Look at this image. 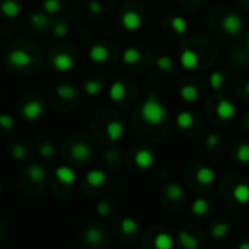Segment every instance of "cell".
<instances>
[{"instance_id":"cell-12","label":"cell","mask_w":249,"mask_h":249,"mask_svg":"<svg viewBox=\"0 0 249 249\" xmlns=\"http://www.w3.org/2000/svg\"><path fill=\"white\" fill-rule=\"evenodd\" d=\"M104 133L109 143H117L123 139L125 133V125L123 120H120L118 117H112L108 118L107 123H104Z\"/></svg>"},{"instance_id":"cell-19","label":"cell","mask_w":249,"mask_h":249,"mask_svg":"<svg viewBox=\"0 0 249 249\" xmlns=\"http://www.w3.org/2000/svg\"><path fill=\"white\" fill-rule=\"evenodd\" d=\"M104 238H107V235L101 225H89L83 232V241L90 247H99V244L104 242Z\"/></svg>"},{"instance_id":"cell-27","label":"cell","mask_w":249,"mask_h":249,"mask_svg":"<svg viewBox=\"0 0 249 249\" xmlns=\"http://www.w3.org/2000/svg\"><path fill=\"white\" fill-rule=\"evenodd\" d=\"M178 241H179L181 247H182L184 249L200 248V242H198V239H197L194 235H191L188 231H185V229H182V231L178 233Z\"/></svg>"},{"instance_id":"cell-48","label":"cell","mask_w":249,"mask_h":249,"mask_svg":"<svg viewBox=\"0 0 249 249\" xmlns=\"http://www.w3.org/2000/svg\"><path fill=\"white\" fill-rule=\"evenodd\" d=\"M0 239H1V233H0Z\"/></svg>"},{"instance_id":"cell-20","label":"cell","mask_w":249,"mask_h":249,"mask_svg":"<svg viewBox=\"0 0 249 249\" xmlns=\"http://www.w3.org/2000/svg\"><path fill=\"white\" fill-rule=\"evenodd\" d=\"M216 114L220 120H232L236 117V105L226 98H219V102L216 105Z\"/></svg>"},{"instance_id":"cell-21","label":"cell","mask_w":249,"mask_h":249,"mask_svg":"<svg viewBox=\"0 0 249 249\" xmlns=\"http://www.w3.org/2000/svg\"><path fill=\"white\" fill-rule=\"evenodd\" d=\"M25 175L32 184H44L47 181V171L39 163H31L25 168Z\"/></svg>"},{"instance_id":"cell-43","label":"cell","mask_w":249,"mask_h":249,"mask_svg":"<svg viewBox=\"0 0 249 249\" xmlns=\"http://www.w3.org/2000/svg\"><path fill=\"white\" fill-rule=\"evenodd\" d=\"M96 213L99 217H108L111 214V203L109 201H99L96 204Z\"/></svg>"},{"instance_id":"cell-40","label":"cell","mask_w":249,"mask_h":249,"mask_svg":"<svg viewBox=\"0 0 249 249\" xmlns=\"http://www.w3.org/2000/svg\"><path fill=\"white\" fill-rule=\"evenodd\" d=\"M15 128V118L7 112H0V130L9 133Z\"/></svg>"},{"instance_id":"cell-15","label":"cell","mask_w":249,"mask_h":249,"mask_svg":"<svg viewBox=\"0 0 249 249\" xmlns=\"http://www.w3.org/2000/svg\"><path fill=\"white\" fill-rule=\"evenodd\" d=\"M222 26H223L225 32H228L231 35H238L244 29V19L238 13L229 12L225 15V18L222 20Z\"/></svg>"},{"instance_id":"cell-46","label":"cell","mask_w":249,"mask_h":249,"mask_svg":"<svg viewBox=\"0 0 249 249\" xmlns=\"http://www.w3.org/2000/svg\"><path fill=\"white\" fill-rule=\"evenodd\" d=\"M245 92H247V93L249 95V80H248V83L245 85Z\"/></svg>"},{"instance_id":"cell-36","label":"cell","mask_w":249,"mask_h":249,"mask_svg":"<svg viewBox=\"0 0 249 249\" xmlns=\"http://www.w3.org/2000/svg\"><path fill=\"white\" fill-rule=\"evenodd\" d=\"M165 194L171 201H181L184 198V188L178 182H171L165 188Z\"/></svg>"},{"instance_id":"cell-24","label":"cell","mask_w":249,"mask_h":249,"mask_svg":"<svg viewBox=\"0 0 249 249\" xmlns=\"http://www.w3.org/2000/svg\"><path fill=\"white\" fill-rule=\"evenodd\" d=\"M82 12L88 20H95L104 13V4L101 0H86L82 6Z\"/></svg>"},{"instance_id":"cell-33","label":"cell","mask_w":249,"mask_h":249,"mask_svg":"<svg viewBox=\"0 0 249 249\" xmlns=\"http://www.w3.org/2000/svg\"><path fill=\"white\" fill-rule=\"evenodd\" d=\"M179 96L185 102H194L198 99V89L191 83H185L179 88Z\"/></svg>"},{"instance_id":"cell-23","label":"cell","mask_w":249,"mask_h":249,"mask_svg":"<svg viewBox=\"0 0 249 249\" xmlns=\"http://www.w3.org/2000/svg\"><path fill=\"white\" fill-rule=\"evenodd\" d=\"M107 178L108 177H107V172L105 171H102V169H90L85 175V182L90 188L99 190V188H102L105 185Z\"/></svg>"},{"instance_id":"cell-8","label":"cell","mask_w":249,"mask_h":249,"mask_svg":"<svg viewBox=\"0 0 249 249\" xmlns=\"http://www.w3.org/2000/svg\"><path fill=\"white\" fill-rule=\"evenodd\" d=\"M51 22H53V18L48 16L41 9L32 10L28 15V19H26V25H28L29 31L34 32V34H38V35H45V34L48 35Z\"/></svg>"},{"instance_id":"cell-14","label":"cell","mask_w":249,"mask_h":249,"mask_svg":"<svg viewBox=\"0 0 249 249\" xmlns=\"http://www.w3.org/2000/svg\"><path fill=\"white\" fill-rule=\"evenodd\" d=\"M22 0H0V15L6 20H15L22 15Z\"/></svg>"},{"instance_id":"cell-49","label":"cell","mask_w":249,"mask_h":249,"mask_svg":"<svg viewBox=\"0 0 249 249\" xmlns=\"http://www.w3.org/2000/svg\"><path fill=\"white\" fill-rule=\"evenodd\" d=\"M247 1H248V3H249V0H247Z\"/></svg>"},{"instance_id":"cell-39","label":"cell","mask_w":249,"mask_h":249,"mask_svg":"<svg viewBox=\"0 0 249 249\" xmlns=\"http://www.w3.org/2000/svg\"><path fill=\"white\" fill-rule=\"evenodd\" d=\"M155 66L160 70V71H171L174 69V60L169 55H159L155 60Z\"/></svg>"},{"instance_id":"cell-32","label":"cell","mask_w":249,"mask_h":249,"mask_svg":"<svg viewBox=\"0 0 249 249\" xmlns=\"http://www.w3.org/2000/svg\"><path fill=\"white\" fill-rule=\"evenodd\" d=\"M233 198L239 204H248L249 203V184L239 182L233 188Z\"/></svg>"},{"instance_id":"cell-26","label":"cell","mask_w":249,"mask_h":249,"mask_svg":"<svg viewBox=\"0 0 249 249\" xmlns=\"http://www.w3.org/2000/svg\"><path fill=\"white\" fill-rule=\"evenodd\" d=\"M9 155L12 159L20 162V160H25L28 156H29V150H28V144L25 142H13L10 143L9 146Z\"/></svg>"},{"instance_id":"cell-29","label":"cell","mask_w":249,"mask_h":249,"mask_svg":"<svg viewBox=\"0 0 249 249\" xmlns=\"http://www.w3.org/2000/svg\"><path fill=\"white\" fill-rule=\"evenodd\" d=\"M55 144H54V142L53 140H42L41 143H39V146H38V153H39V156H41V159H44V160H51L53 158H54V155H55Z\"/></svg>"},{"instance_id":"cell-35","label":"cell","mask_w":249,"mask_h":249,"mask_svg":"<svg viewBox=\"0 0 249 249\" xmlns=\"http://www.w3.org/2000/svg\"><path fill=\"white\" fill-rule=\"evenodd\" d=\"M216 179V172L210 166H201L197 171V181L203 185H210Z\"/></svg>"},{"instance_id":"cell-34","label":"cell","mask_w":249,"mask_h":249,"mask_svg":"<svg viewBox=\"0 0 249 249\" xmlns=\"http://www.w3.org/2000/svg\"><path fill=\"white\" fill-rule=\"evenodd\" d=\"M175 123L179 130H190L194 124V115L190 111H181V112H178Z\"/></svg>"},{"instance_id":"cell-47","label":"cell","mask_w":249,"mask_h":249,"mask_svg":"<svg viewBox=\"0 0 249 249\" xmlns=\"http://www.w3.org/2000/svg\"><path fill=\"white\" fill-rule=\"evenodd\" d=\"M247 42H248V44H249V32H248V34H247Z\"/></svg>"},{"instance_id":"cell-9","label":"cell","mask_w":249,"mask_h":249,"mask_svg":"<svg viewBox=\"0 0 249 249\" xmlns=\"http://www.w3.org/2000/svg\"><path fill=\"white\" fill-rule=\"evenodd\" d=\"M130 95V82L125 77H117L108 88V98L117 105H123Z\"/></svg>"},{"instance_id":"cell-31","label":"cell","mask_w":249,"mask_h":249,"mask_svg":"<svg viewBox=\"0 0 249 249\" xmlns=\"http://www.w3.org/2000/svg\"><path fill=\"white\" fill-rule=\"evenodd\" d=\"M118 228L127 236L136 235L139 232V223L133 217H124V219H121L120 223H118Z\"/></svg>"},{"instance_id":"cell-38","label":"cell","mask_w":249,"mask_h":249,"mask_svg":"<svg viewBox=\"0 0 249 249\" xmlns=\"http://www.w3.org/2000/svg\"><path fill=\"white\" fill-rule=\"evenodd\" d=\"M209 210H210V203L206 198H197L191 204V212L196 216H204L209 213Z\"/></svg>"},{"instance_id":"cell-1","label":"cell","mask_w":249,"mask_h":249,"mask_svg":"<svg viewBox=\"0 0 249 249\" xmlns=\"http://www.w3.org/2000/svg\"><path fill=\"white\" fill-rule=\"evenodd\" d=\"M4 67L16 76H28L38 71L44 63L39 47L29 39L12 42L3 54Z\"/></svg>"},{"instance_id":"cell-5","label":"cell","mask_w":249,"mask_h":249,"mask_svg":"<svg viewBox=\"0 0 249 249\" xmlns=\"http://www.w3.org/2000/svg\"><path fill=\"white\" fill-rule=\"evenodd\" d=\"M47 112L45 101L38 93H26L19 102V114L28 123H36L44 118Z\"/></svg>"},{"instance_id":"cell-10","label":"cell","mask_w":249,"mask_h":249,"mask_svg":"<svg viewBox=\"0 0 249 249\" xmlns=\"http://www.w3.org/2000/svg\"><path fill=\"white\" fill-rule=\"evenodd\" d=\"M95 153V149L92 147V143L88 142L86 139H79V140H74L71 144H70V155H71V159L79 162V163H86L88 160L92 159Z\"/></svg>"},{"instance_id":"cell-11","label":"cell","mask_w":249,"mask_h":249,"mask_svg":"<svg viewBox=\"0 0 249 249\" xmlns=\"http://www.w3.org/2000/svg\"><path fill=\"white\" fill-rule=\"evenodd\" d=\"M107 88V77L96 73V74H90L88 77L83 79L82 82V90L85 95L90 96V98H95V96H99L104 89Z\"/></svg>"},{"instance_id":"cell-7","label":"cell","mask_w":249,"mask_h":249,"mask_svg":"<svg viewBox=\"0 0 249 249\" xmlns=\"http://www.w3.org/2000/svg\"><path fill=\"white\" fill-rule=\"evenodd\" d=\"M118 20H120V25L123 26V29L128 31V32H136L143 26L144 16H143V12L139 7L124 6L121 9V12H120Z\"/></svg>"},{"instance_id":"cell-28","label":"cell","mask_w":249,"mask_h":249,"mask_svg":"<svg viewBox=\"0 0 249 249\" xmlns=\"http://www.w3.org/2000/svg\"><path fill=\"white\" fill-rule=\"evenodd\" d=\"M169 25L172 31L178 35H185L188 32V22L184 16L181 15H174L169 18Z\"/></svg>"},{"instance_id":"cell-45","label":"cell","mask_w":249,"mask_h":249,"mask_svg":"<svg viewBox=\"0 0 249 249\" xmlns=\"http://www.w3.org/2000/svg\"><path fill=\"white\" fill-rule=\"evenodd\" d=\"M238 249H249V241H244V242H241L239 244V247Z\"/></svg>"},{"instance_id":"cell-3","label":"cell","mask_w":249,"mask_h":249,"mask_svg":"<svg viewBox=\"0 0 249 249\" xmlns=\"http://www.w3.org/2000/svg\"><path fill=\"white\" fill-rule=\"evenodd\" d=\"M80 98L79 88L71 82L57 83L51 90V102L60 111L71 109Z\"/></svg>"},{"instance_id":"cell-44","label":"cell","mask_w":249,"mask_h":249,"mask_svg":"<svg viewBox=\"0 0 249 249\" xmlns=\"http://www.w3.org/2000/svg\"><path fill=\"white\" fill-rule=\"evenodd\" d=\"M219 142H220V139H219V134L217 133H210L207 136V139H206V144H207L209 149H214L219 144Z\"/></svg>"},{"instance_id":"cell-13","label":"cell","mask_w":249,"mask_h":249,"mask_svg":"<svg viewBox=\"0 0 249 249\" xmlns=\"http://www.w3.org/2000/svg\"><path fill=\"white\" fill-rule=\"evenodd\" d=\"M146 60L144 51L140 45H130L121 54V61L128 67H139Z\"/></svg>"},{"instance_id":"cell-41","label":"cell","mask_w":249,"mask_h":249,"mask_svg":"<svg viewBox=\"0 0 249 249\" xmlns=\"http://www.w3.org/2000/svg\"><path fill=\"white\" fill-rule=\"evenodd\" d=\"M235 159L242 163V165H248L249 163V144H241L238 149H236V153H235Z\"/></svg>"},{"instance_id":"cell-22","label":"cell","mask_w":249,"mask_h":249,"mask_svg":"<svg viewBox=\"0 0 249 249\" xmlns=\"http://www.w3.org/2000/svg\"><path fill=\"white\" fill-rule=\"evenodd\" d=\"M179 61H181V66L185 70H196L200 66V57H198V54L193 48H188V47H185L181 51Z\"/></svg>"},{"instance_id":"cell-4","label":"cell","mask_w":249,"mask_h":249,"mask_svg":"<svg viewBox=\"0 0 249 249\" xmlns=\"http://www.w3.org/2000/svg\"><path fill=\"white\" fill-rule=\"evenodd\" d=\"M140 117L147 125H160L168 118V109L162 104V101L155 95L150 93L143 104L140 105Z\"/></svg>"},{"instance_id":"cell-6","label":"cell","mask_w":249,"mask_h":249,"mask_svg":"<svg viewBox=\"0 0 249 249\" xmlns=\"http://www.w3.org/2000/svg\"><path fill=\"white\" fill-rule=\"evenodd\" d=\"M88 55L89 60L96 66H111L117 60L118 51L114 42L108 39H101L90 44Z\"/></svg>"},{"instance_id":"cell-42","label":"cell","mask_w":249,"mask_h":249,"mask_svg":"<svg viewBox=\"0 0 249 249\" xmlns=\"http://www.w3.org/2000/svg\"><path fill=\"white\" fill-rule=\"evenodd\" d=\"M223 82H225V74H223L222 71H213V73L210 74V77H209V85H210V88L214 89V90L220 89L222 85H223Z\"/></svg>"},{"instance_id":"cell-16","label":"cell","mask_w":249,"mask_h":249,"mask_svg":"<svg viewBox=\"0 0 249 249\" xmlns=\"http://www.w3.org/2000/svg\"><path fill=\"white\" fill-rule=\"evenodd\" d=\"M69 31H70V23L67 22V19L63 18V16H57V18H53L48 35L53 39H58L60 41V39L67 36Z\"/></svg>"},{"instance_id":"cell-17","label":"cell","mask_w":249,"mask_h":249,"mask_svg":"<svg viewBox=\"0 0 249 249\" xmlns=\"http://www.w3.org/2000/svg\"><path fill=\"white\" fill-rule=\"evenodd\" d=\"M155 160H156L155 153L149 147H140L134 153V163L139 169H143V171L150 169L155 165Z\"/></svg>"},{"instance_id":"cell-37","label":"cell","mask_w":249,"mask_h":249,"mask_svg":"<svg viewBox=\"0 0 249 249\" xmlns=\"http://www.w3.org/2000/svg\"><path fill=\"white\" fill-rule=\"evenodd\" d=\"M229 232H231V223L219 222L212 226V236L217 241H223L225 238H228Z\"/></svg>"},{"instance_id":"cell-30","label":"cell","mask_w":249,"mask_h":249,"mask_svg":"<svg viewBox=\"0 0 249 249\" xmlns=\"http://www.w3.org/2000/svg\"><path fill=\"white\" fill-rule=\"evenodd\" d=\"M153 245L156 249H174V238L168 232H159L153 239Z\"/></svg>"},{"instance_id":"cell-2","label":"cell","mask_w":249,"mask_h":249,"mask_svg":"<svg viewBox=\"0 0 249 249\" xmlns=\"http://www.w3.org/2000/svg\"><path fill=\"white\" fill-rule=\"evenodd\" d=\"M79 61V51L71 42H58L48 50L47 63L48 66L58 73L71 71Z\"/></svg>"},{"instance_id":"cell-18","label":"cell","mask_w":249,"mask_h":249,"mask_svg":"<svg viewBox=\"0 0 249 249\" xmlns=\"http://www.w3.org/2000/svg\"><path fill=\"white\" fill-rule=\"evenodd\" d=\"M54 178H55V181H57L58 184H61L63 187H70V188H71V187L76 184V181H77V175H76L74 169L70 168V166H66V165L55 168V171H54Z\"/></svg>"},{"instance_id":"cell-25","label":"cell","mask_w":249,"mask_h":249,"mask_svg":"<svg viewBox=\"0 0 249 249\" xmlns=\"http://www.w3.org/2000/svg\"><path fill=\"white\" fill-rule=\"evenodd\" d=\"M64 7H66V0H41V10H44L51 18L61 16Z\"/></svg>"}]
</instances>
